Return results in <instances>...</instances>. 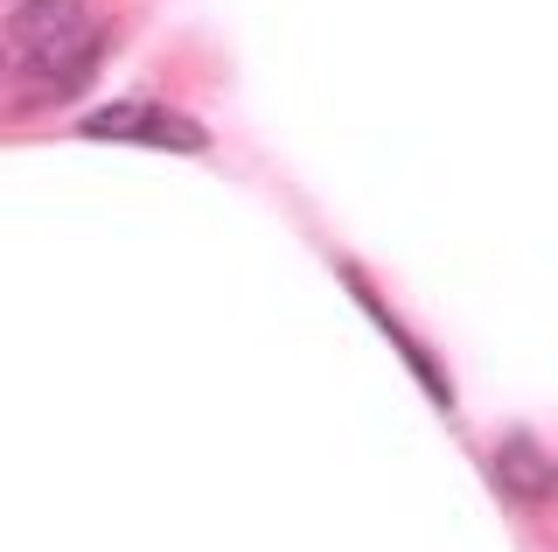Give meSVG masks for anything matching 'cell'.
<instances>
[{
	"instance_id": "cell-1",
	"label": "cell",
	"mask_w": 558,
	"mask_h": 552,
	"mask_svg": "<svg viewBox=\"0 0 558 552\" xmlns=\"http://www.w3.org/2000/svg\"><path fill=\"white\" fill-rule=\"evenodd\" d=\"M8 63H14V92H63V71L57 63H70V71L84 77V63H92V28H84L77 0H22L14 8V28H8Z\"/></svg>"
},
{
	"instance_id": "cell-2",
	"label": "cell",
	"mask_w": 558,
	"mask_h": 552,
	"mask_svg": "<svg viewBox=\"0 0 558 552\" xmlns=\"http://www.w3.org/2000/svg\"><path fill=\"white\" fill-rule=\"evenodd\" d=\"M84 133L92 141H147V147H174V154H196L203 147V127L168 106H147V98H133V106H105L84 119Z\"/></svg>"
},
{
	"instance_id": "cell-3",
	"label": "cell",
	"mask_w": 558,
	"mask_h": 552,
	"mask_svg": "<svg viewBox=\"0 0 558 552\" xmlns=\"http://www.w3.org/2000/svg\"><path fill=\"white\" fill-rule=\"evenodd\" d=\"M496 469H502V482H510V490L523 496V504L551 496V469L531 455V441H510V447H502V461H496Z\"/></svg>"
}]
</instances>
